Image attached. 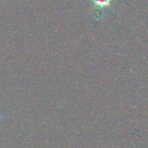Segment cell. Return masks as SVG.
<instances>
[{
  "label": "cell",
  "mask_w": 148,
  "mask_h": 148,
  "mask_svg": "<svg viewBox=\"0 0 148 148\" xmlns=\"http://www.w3.org/2000/svg\"><path fill=\"white\" fill-rule=\"evenodd\" d=\"M93 4L98 7H105L110 4L112 0H92Z\"/></svg>",
  "instance_id": "1"
}]
</instances>
